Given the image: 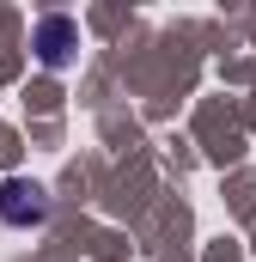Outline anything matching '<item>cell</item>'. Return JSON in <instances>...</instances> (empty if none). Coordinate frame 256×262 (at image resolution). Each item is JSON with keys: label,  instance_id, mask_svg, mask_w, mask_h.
I'll list each match as a JSON object with an SVG mask.
<instances>
[{"label": "cell", "instance_id": "7a4b0ae2", "mask_svg": "<svg viewBox=\"0 0 256 262\" xmlns=\"http://www.w3.org/2000/svg\"><path fill=\"white\" fill-rule=\"evenodd\" d=\"M37 49H43L49 67H61L67 49H73V18H43V25H37Z\"/></svg>", "mask_w": 256, "mask_h": 262}, {"label": "cell", "instance_id": "6da1fadb", "mask_svg": "<svg viewBox=\"0 0 256 262\" xmlns=\"http://www.w3.org/2000/svg\"><path fill=\"white\" fill-rule=\"evenodd\" d=\"M0 220L6 226H43L49 220V195L37 183H25V177H6L0 183Z\"/></svg>", "mask_w": 256, "mask_h": 262}]
</instances>
